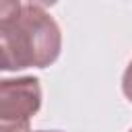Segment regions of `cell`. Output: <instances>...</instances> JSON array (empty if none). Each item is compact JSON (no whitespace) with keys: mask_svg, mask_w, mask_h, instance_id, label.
Listing matches in <instances>:
<instances>
[{"mask_svg":"<svg viewBox=\"0 0 132 132\" xmlns=\"http://www.w3.org/2000/svg\"><path fill=\"white\" fill-rule=\"evenodd\" d=\"M37 132H60V130H37Z\"/></svg>","mask_w":132,"mask_h":132,"instance_id":"8992f818","label":"cell"},{"mask_svg":"<svg viewBox=\"0 0 132 132\" xmlns=\"http://www.w3.org/2000/svg\"><path fill=\"white\" fill-rule=\"evenodd\" d=\"M60 50V27L41 6H21L0 21V70L47 68L58 60Z\"/></svg>","mask_w":132,"mask_h":132,"instance_id":"6da1fadb","label":"cell"},{"mask_svg":"<svg viewBox=\"0 0 132 132\" xmlns=\"http://www.w3.org/2000/svg\"><path fill=\"white\" fill-rule=\"evenodd\" d=\"M39 107V78L14 76L0 80V132H31V118Z\"/></svg>","mask_w":132,"mask_h":132,"instance_id":"7a4b0ae2","label":"cell"},{"mask_svg":"<svg viewBox=\"0 0 132 132\" xmlns=\"http://www.w3.org/2000/svg\"><path fill=\"white\" fill-rule=\"evenodd\" d=\"M19 10H21V0H0V21Z\"/></svg>","mask_w":132,"mask_h":132,"instance_id":"3957f363","label":"cell"},{"mask_svg":"<svg viewBox=\"0 0 132 132\" xmlns=\"http://www.w3.org/2000/svg\"><path fill=\"white\" fill-rule=\"evenodd\" d=\"M29 4H35V6H41V8H45V6H52V4H56L58 0H27Z\"/></svg>","mask_w":132,"mask_h":132,"instance_id":"5b68a950","label":"cell"},{"mask_svg":"<svg viewBox=\"0 0 132 132\" xmlns=\"http://www.w3.org/2000/svg\"><path fill=\"white\" fill-rule=\"evenodd\" d=\"M122 91H124L126 99L132 103V60H130V64H128L126 70H124V76H122Z\"/></svg>","mask_w":132,"mask_h":132,"instance_id":"277c9868","label":"cell"},{"mask_svg":"<svg viewBox=\"0 0 132 132\" xmlns=\"http://www.w3.org/2000/svg\"><path fill=\"white\" fill-rule=\"evenodd\" d=\"M130 132H132V128H130Z\"/></svg>","mask_w":132,"mask_h":132,"instance_id":"52a82bcc","label":"cell"}]
</instances>
